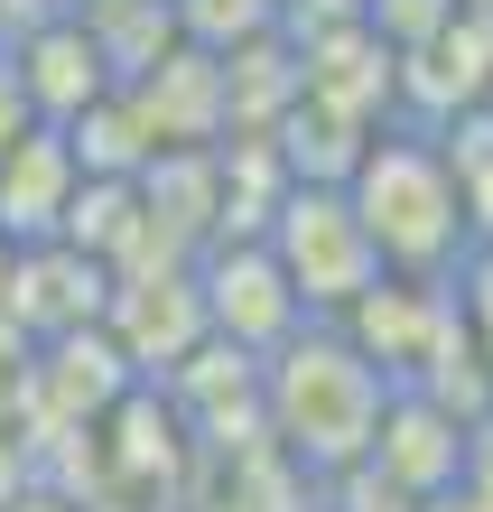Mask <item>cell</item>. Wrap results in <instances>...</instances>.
<instances>
[{
  "label": "cell",
  "mask_w": 493,
  "mask_h": 512,
  "mask_svg": "<svg viewBox=\"0 0 493 512\" xmlns=\"http://www.w3.org/2000/svg\"><path fill=\"white\" fill-rule=\"evenodd\" d=\"M382 401H391V382L335 326H298L280 354H261V429L307 485H326V475L373 457Z\"/></svg>",
  "instance_id": "obj_1"
},
{
  "label": "cell",
  "mask_w": 493,
  "mask_h": 512,
  "mask_svg": "<svg viewBox=\"0 0 493 512\" xmlns=\"http://www.w3.org/2000/svg\"><path fill=\"white\" fill-rule=\"evenodd\" d=\"M121 391H131V364L112 354L103 326L56 336V345H38V364H28V429H94Z\"/></svg>",
  "instance_id": "obj_9"
},
{
  "label": "cell",
  "mask_w": 493,
  "mask_h": 512,
  "mask_svg": "<svg viewBox=\"0 0 493 512\" xmlns=\"http://www.w3.org/2000/svg\"><path fill=\"white\" fill-rule=\"evenodd\" d=\"M66 149H75V177H140L159 149H149V131H140V112L121 103V84L94 103V112H75L66 122Z\"/></svg>",
  "instance_id": "obj_13"
},
{
  "label": "cell",
  "mask_w": 493,
  "mask_h": 512,
  "mask_svg": "<svg viewBox=\"0 0 493 512\" xmlns=\"http://www.w3.org/2000/svg\"><path fill=\"white\" fill-rule=\"evenodd\" d=\"M0 56H10V75H19L28 122H38V131H66L75 112H94V103L112 94V66H103V47L84 38V19H75V10H56L47 28L10 38Z\"/></svg>",
  "instance_id": "obj_7"
},
{
  "label": "cell",
  "mask_w": 493,
  "mask_h": 512,
  "mask_svg": "<svg viewBox=\"0 0 493 512\" xmlns=\"http://www.w3.org/2000/svg\"><path fill=\"white\" fill-rule=\"evenodd\" d=\"M0 512H84V503H66V494H47V485H28V494H10Z\"/></svg>",
  "instance_id": "obj_21"
},
{
  "label": "cell",
  "mask_w": 493,
  "mask_h": 512,
  "mask_svg": "<svg viewBox=\"0 0 493 512\" xmlns=\"http://www.w3.org/2000/svg\"><path fill=\"white\" fill-rule=\"evenodd\" d=\"M456 457H466V419H447L438 401H419V391H391L363 466L391 475L410 503H428V494H456Z\"/></svg>",
  "instance_id": "obj_10"
},
{
  "label": "cell",
  "mask_w": 493,
  "mask_h": 512,
  "mask_svg": "<svg viewBox=\"0 0 493 512\" xmlns=\"http://www.w3.org/2000/svg\"><path fill=\"white\" fill-rule=\"evenodd\" d=\"M28 485H38V475H28V438H19V429H0V503L28 494Z\"/></svg>",
  "instance_id": "obj_20"
},
{
  "label": "cell",
  "mask_w": 493,
  "mask_h": 512,
  "mask_svg": "<svg viewBox=\"0 0 493 512\" xmlns=\"http://www.w3.org/2000/svg\"><path fill=\"white\" fill-rule=\"evenodd\" d=\"M75 19H84V38L103 47L112 84L149 75V66H159V56L177 47V19H168V0H94V10H75Z\"/></svg>",
  "instance_id": "obj_12"
},
{
  "label": "cell",
  "mask_w": 493,
  "mask_h": 512,
  "mask_svg": "<svg viewBox=\"0 0 493 512\" xmlns=\"http://www.w3.org/2000/svg\"><path fill=\"white\" fill-rule=\"evenodd\" d=\"M317 512H419V503L400 494L391 475H373V466H345V475H326V485H317Z\"/></svg>",
  "instance_id": "obj_15"
},
{
  "label": "cell",
  "mask_w": 493,
  "mask_h": 512,
  "mask_svg": "<svg viewBox=\"0 0 493 512\" xmlns=\"http://www.w3.org/2000/svg\"><path fill=\"white\" fill-rule=\"evenodd\" d=\"M19 131H38V122H28V94H19V75H10V56H0V149H10Z\"/></svg>",
  "instance_id": "obj_19"
},
{
  "label": "cell",
  "mask_w": 493,
  "mask_h": 512,
  "mask_svg": "<svg viewBox=\"0 0 493 512\" xmlns=\"http://www.w3.org/2000/svg\"><path fill=\"white\" fill-rule=\"evenodd\" d=\"M103 298H112L103 261H84L66 243H28V252H10V308H0V326L28 336V345H56V336L103 326Z\"/></svg>",
  "instance_id": "obj_6"
},
{
  "label": "cell",
  "mask_w": 493,
  "mask_h": 512,
  "mask_svg": "<svg viewBox=\"0 0 493 512\" xmlns=\"http://www.w3.org/2000/svg\"><path fill=\"white\" fill-rule=\"evenodd\" d=\"M196 298H205V336L233 345V354H252V364L280 354L307 326V308L289 298L280 261H270L261 243H205L196 252Z\"/></svg>",
  "instance_id": "obj_4"
},
{
  "label": "cell",
  "mask_w": 493,
  "mask_h": 512,
  "mask_svg": "<svg viewBox=\"0 0 493 512\" xmlns=\"http://www.w3.org/2000/svg\"><path fill=\"white\" fill-rule=\"evenodd\" d=\"M66 196H75V149H66V131H19L10 149H0V243H10V252L56 243Z\"/></svg>",
  "instance_id": "obj_11"
},
{
  "label": "cell",
  "mask_w": 493,
  "mask_h": 512,
  "mask_svg": "<svg viewBox=\"0 0 493 512\" xmlns=\"http://www.w3.org/2000/svg\"><path fill=\"white\" fill-rule=\"evenodd\" d=\"M177 19V47H205V56H233L280 28V0H168Z\"/></svg>",
  "instance_id": "obj_14"
},
{
  "label": "cell",
  "mask_w": 493,
  "mask_h": 512,
  "mask_svg": "<svg viewBox=\"0 0 493 512\" xmlns=\"http://www.w3.org/2000/svg\"><path fill=\"white\" fill-rule=\"evenodd\" d=\"M56 10H66V0H0V47H10V38H28V28H47Z\"/></svg>",
  "instance_id": "obj_18"
},
{
  "label": "cell",
  "mask_w": 493,
  "mask_h": 512,
  "mask_svg": "<svg viewBox=\"0 0 493 512\" xmlns=\"http://www.w3.org/2000/svg\"><path fill=\"white\" fill-rule=\"evenodd\" d=\"M28 364H38V345L0 326V429H28Z\"/></svg>",
  "instance_id": "obj_16"
},
{
  "label": "cell",
  "mask_w": 493,
  "mask_h": 512,
  "mask_svg": "<svg viewBox=\"0 0 493 512\" xmlns=\"http://www.w3.org/2000/svg\"><path fill=\"white\" fill-rule=\"evenodd\" d=\"M456 494H466L475 512H493V410L466 419V457H456Z\"/></svg>",
  "instance_id": "obj_17"
},
{
  "label": "cell",
  "mask_w": 493,
  "mask_h": 512,
  "mask_svg": "<svg viewBox=\"0 0 493 512\" xmlns=\"http://www.w3.org/2000/svg\"><path fill=\"white\" fill-rule=\"evenodd\" d=\"M261 252L280 261V280L307 308V326H335L382 280V261H373V243H363L345 187H289L280 205H270V224H261Z\"/></svg>",
  "instance_id": "obj_3"
},
{
  "label": "cell",
  "mask_w": 493,
  "mask_h": 512,
  "mask_svg": "<svg viewBox=\"0 0 493 512\" xmlns=\"http://www.w3.org/2000/svg\"><path fill=\"white\" fill-rule=\"evenodd\" d=\"M121 103L140 112L149 149H214L224 140V66L205 47H168L149 75L121 84Z\"/></svg>",
  "instance_id": "obj_8"
},
{
  "label": "cell",
  "mask_w": 493,
  "mask_h": 512,
  "mask_svg": "<svg viewBox=\"0 0 493 512\" xmlns=\"http://www.w3.org/2000/svg\"><path fill=\"white\" fill-rule=\"evenodd\" d=\"M345 205H354L363 243H373V261H382V280L447 289L456 270H466V252H475L466 205H456V168L438 159V140H428V131L382 122L373 140H363L354 177H345Z\"/></svg>",
  "instance_id": "obj_2"
},
{
  "label": "cell",
  "mask_w": 493,
  "mask_h": 512,
  "mask_svg": "<svg viewBox=\"0 0 493 512\" xmlns=\"http://www.w3.org/2000/svg\"><path fill=\"white\" fill-rule=\"evenodd\" d=\"M103 336L131 364V382H168L187 354L205 345V298H196V261L177 270H131L103 298Z\"/></svg>",
  "instance_id": "obj_5"
},
{
  "label": "cell",
  "mask_w": 493,
  "mask_h": 512,
  "mask_svg": "<svg viewBox=\"0 0 493 512\" xmlns=\"http://www.w3.org/2000/svg\"><path fill=\"white\" fill-rule=\"evenodd\" d=\"M419 512H475V503H466V494H428Z\"/></svg>",
  "instance_id": "obj_22"
},
{
  "label": "cell",
  "mask_w": 493,
  "mask_h": 512,
  "mask_svg": "<svg viewBox=\"0 0 493 512\" xmlns=\"http://www.w3.org/2000/svg\"><path fill=\"white\" fill-rule=\"evenodd\" d=\"M456 19H493V0H456Z\"/></svg>",
  "instance_id": "obj_23"
},
{
  "label": "cell",
  "mask_w": 493,
  "mask_h": 512,
  "mask_svg": "<svg viewBox=\"0 0 493 512\" xmlns=\"http://www.w3.org/2000/svg\"><path fill=\"white\" fill-rule=\"evenodd\" d=\"M0 308H10V243H0Z\"/></svg>",
  "instance_id": "obj_24"
}]
</instances>
